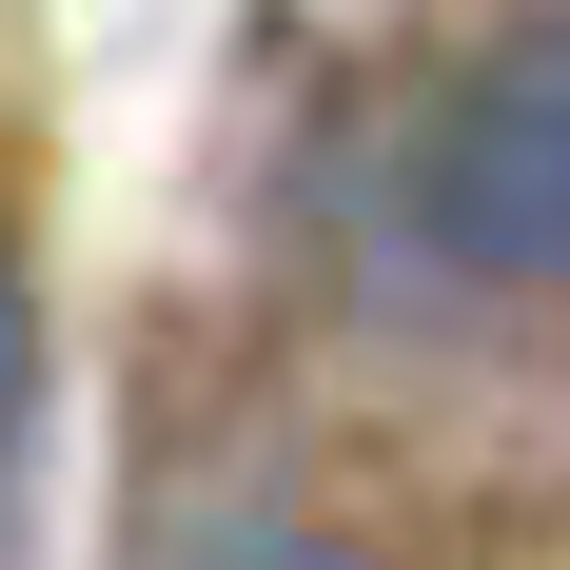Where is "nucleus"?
Returning a JSON list of instances; mask_svg holds the SVG:
<instances>
[{
	"label": "nucleus",
	"mask_w": 570,
	"mask_h": 570,
	"mask_svg": "<svg viewBox=\"0 0 570 570\" xmlns=\"http://www.w3.org/2000/svg\"><path fill=\"white\" fill-rule=\"evenodd\" d=\"M20 433H40V315L0 295V492H20Z\"/></svg>",
	"instance_id": "3"
},
{
	"label": "nucleus",
	"mask_w": 570,
	"mask_h": 570,
	"mask_svg": "<svg viewBox=\"0 0 570 570\" xmlns=\"http://www.w3.org/2000/svg\"><path fill=\"white\" fill-rule=\"evenodd\" d=\"M413 236L472 295H570V0H512L492 40L413 99Z\"/></svg>",
	"instance_id": "1"
},
{
	"label": "nucleus",
	"mask_w": 570,
	"mask_h": 570,
	"mask_svg": "<svg viewBox=\"0 0 570 570\" xmlns=\"http://www.w3.org/2000/svg\"><path fill=\"white\" fill-rule=\"evenodd\" d=\"M177 570H354V551H335V531H315V512H295V492H217V512H197V551H177Z\"/></svg>",
	"instance_id": "2"
}]
</instances>
